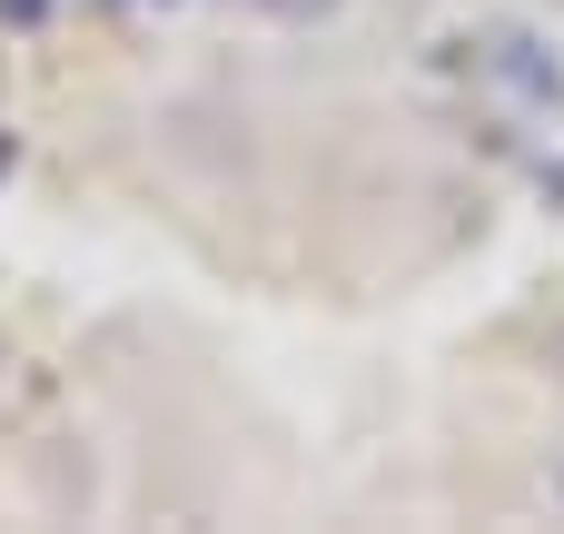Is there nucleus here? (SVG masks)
<instances>
[{
	"label": "nucleus",
	"mask_w": 564,
	"mask_h": 534,
	"mask_svg": "<svg viewBox=\"0 0 564 534\" xmlns=\"http://www.w3.org/2000/svg\"><path fill=\"white\" fill-rule=\"evenodd\" d=\"M476 79L525 119H564V40L545 20H486L476 30Z\"/></svg>",
	"instance_id": "f257e3e1"
},
{
	"label": "nucleus",
	"mask_w": 564,
	"mask_h": 534,
	"mask_svg": "<svg viewBox=\"0 0 564 534\" xmlns=\"http://www.w3.org/2000/svg\"><path fill=\"white\" fill-rule=\"evenodd\" d=\"M555 515H564V466H555Z\"/></svg>",
	"instance_id": "39448f33"
},
{
	"label": "nucleus",
	"mask_w": 564,
	"mask_h": 534,
	"mask_svg": "<svg viewBox=\"0 0 564 534\" xmlns=\"http://www.w3.org/2000/svg\"><path fill=\"white\" fill-rule=\"evenodd\" d=\"M545 357H555V377H564V317H555V337H545Z\"/></svg>",
	"instance_id": "20e7f679"
},
{
	"label": "nucleus",
	"mask_w": 564,
	"mask_h": 534,
	"mask_svg": "<svg viewBox=\"0 0 564 534\" xmlns=\"http://www.w3.org/2000/svg\"><path fill=\"white\" fill-rule=\"evenodd\" d=\"M59 0H0V30H50Z\"/></svg>",
	"instance_id": "7ed1b4c3"
},
{
	"label": "nucleus",
	"mask_w": 564,
	"mask_h": 534,
	"mask_svg": "<svg viewBox=\"0 0 564 534\" xmlns=\"http://www.w3.org/2000/svg\"><path fill=\"white\" fill-rule=\"evenodd\" d=\"M139 10H178V0H139Z\"/></svg>",
	"instance_id": "423d86ee"
},
{
	"label": "nucleus",
	"mask_w": 564,
	"mask_h": 534,
	"mask_svg": "<svg viewBox=\"0 0 564 534\" xmlns=\"http://www.w3.org/2000/svg\"><path fill=\"white\" fill-rule=\"evenodd\" d=\"M238 10H248V20H278V30H327L347 0H238Z\"/></svg>",
	"instance_id": "f03ea898"
}]
</instances>
